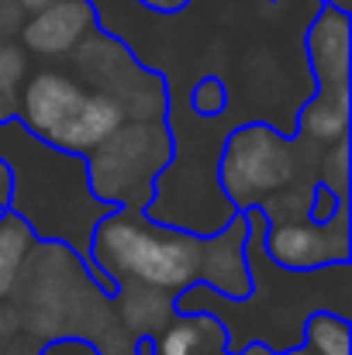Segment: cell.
<instances>
[{
  "instance_id": "4",
  "label": "cell",
  "mask_w": 352,
  "mask_h": 355,
  "mask_svg": "<svg viewBox=\"0 0 352 355\" xmlns=\"http://www.w3.org/2000/svg\"><path fill=\"white\" fill-rule=\"evenodd\" d=\"M325 148L301 135H283L269 121L235 124L218 155V187L235 214L249 207L273 214L297 190H315V169H321Z\"/></svg>"
},
{
  "instance_id": "1",
  "label": "cell",
  "mask_w": 352,
  "mask_h": 355,
  "mask_svg": "<svg viewBox=\"0 0 352 355\" xmlns=\"http://www.w3.org/2000/svg\"><path fill=\"white\" fill-rule=\"evenodd\" d=\"M245 214V266H249V297L228 300L208 283H190L173 297L176 314H215L225 328V355H238L245 345H266L269 352H287L301 345L304 321L315 311H332L352 318V262L321 266L311 272L280 269L266 248V214L259 207Z\"/></svg>"
},
{
  "instance_id": "13",
  "label": "cell",
  "mask_w": 352,
  "mask_h": 355,
  "mask_svg": "<svg viewBox=\"0 0 352 355\" xmlns=\"http://www.w3.org/2000/svg\"><path fill=\"white\" fill-rule=\"evenodd\" d=\"M301 345H308L311 355H349V318L332 311H315L304 321Z\"/></svg>"
},
{
  "instance_id": "22",
  "label": "cell",
  "mask_w": 352,
  "mask_h": 355,
  "mask_svg": "<svg viewBox=\"0 0 352 355\" xmlns=\"http://www.w3.org/2000/svg\"><path fill=\"white\" fill-rule=\"evenodd\" d=\"M221 355H225V352H221Z\"/></svg>"
},
{
  "instance_id": "12",
  "label": "cell",
  "mask_w": 352,
  "mask_h": 355,
  "mask_svg": "<svg viewBox=\"0 0 352 355\" xmlns=\"http://www.w3.org/2000/svg\"><path fill=\"white\" fill-rule=\"evenodd\" d=\"M35 232L10 211L0 214V300H7L21 279L24 259L35 248Z\"/></svg>"
},
{
  "instance_id": "18",
  "label": "cell",
  "mask_w": 352,
  "mask_h": 355,
  "mask_svg": "<svg viewBox=\"0 0 352 355\" xmlns=\"http://www.w3.org/2000/svg\"><path fill=\"white\" fill-rule=\"evenodd\" d=\"M135 3L152 10V14H159V17H173V14H183L194 0H135Z\"/></svg>"
},
{
  "instance_id": "11",
  "label": "cell",
  "mask_w": 352,
  "mask_h": 355,
  "mask_svg": "<svg viewBox=\"0 0 352 355\" xmlns=\"http://www.w3.org/2000/svg\"><path fill=\"white\" fill-rule=\"evenodd\" d=\"M225 342V328L215 314H173L152 335V355H221Z\"/></svg>"
},
{
  "instance_id": "16",
  "label": "cell",
  "mask_w": 352,
  "mask_h": 355,
  "mask_svg": "<svg viewBox=\"0 0 352 355\" xmlns=\"http://www.w3.org/2000/svg\"><path fill=\"white\" fill-rule=\"evenodd\" d=\"M38 355H101L94 342L87 338H73V335H62V338H49L42 342Z\"/></svg>"
},
{
  "instance_id": "3",
  "label": "cell",
  "mask_w": 352,
  "mask_h": 355,
  "mask_svg": "<svg viewBox=\"0 0 352 355\" xmlns=\"http://www.w3.org/2000/svg\"><path fill=\"white\" fill-rule=\"evenodd\" d=\"M204 252L208 235L159 225L145 214L115 211L94 228L87 266L108 297H115L121 283L176 297L183 286L204 279Z\"/></svg>"
},
{
  "instance_id": "8",
  "label": "cell",
  "mask_w": 352,
  "mask_h": 355,
  "mask_svg": "<svg viewBox=\"0 0 352 355\" xmlns=\"http://www.w3.org/2000/svg\"><path fill=\"white\" fill-rule=\"evenodd\" d=\"M266 255L290 272H311L321 266L352 262V232H349V197L339 200L328 221H266L262 238Z\"/></svg>"
},
{
  "instance_id": "10",
  "label": "cell",
  "mask_w": 352,
  "mask_h": 355,
  "mask_svg": "<svg viewBox=\"0 0 352 355\" xmlns=\"http://www.w3.org/2000/svg\"><path fill=\"white\" fill-rule=\"evenodd\" d=\"M101 24L94 0H52L42 10H31L17 31L21 49L42 59L69 55L94 28Z\"/></svg>"
},
{
  "instance_id": "5",
  "label": "cell",
  "mask_w": 352,
  "mask_h": 355,
  "mask_svg": "<svg viewBox=\"0 0 352 355\" xmlns=\"http://www.w3.org/2000/svg\"><path fill=\"white\" fill-rule=\"evenodd\" d=\"M17 121L52 148L87 155L128 118L111 97L94 94L69 73L38 69L21 83Z\"/></svg>"
},
{
  "instance_id": "14",
  "label": "cell",
  "mask_w": 352,
  "mask_h": 355,
  "mask_svg": "<svg viewBox=\"0 0 352 355\" xmlns=\"http://www.w3.org/2000/svg\"><path fill=\"white\" fill-rule=\"evenodd\" d=\"M24 76H28V52L17 42L0 38V121L17 118V94Z\"/></svg>"
},
{
  "instance_id": "9",
  "label": "cell",
  "mask_w": 352,
  "mask_h": 355,
  "mask_svg": "<svg viewBox=\"0 0 352 355\" xmlns=\"http://www.w3.org/2000/svg\"><path fill=\"white\" fill-rule=\"evenodd\" d=\"M304 62L311 90H349L352 76V14L332 0H318V10L304 31Z\"/></svg>"
},
{
  "instance_id": "15",
  "label": "cell",
  "mask_w": 352,
  "mask_h": 355,
  "mask_svg": "<svg viewBox=\"0 0 352 355\" xmlns=\"http://www.w3.org/2000/svg\"><path fill=\"white\" fill-rule=\"evenodd\" d=\"M187 107L197 118H225L232 111V97H228V83L221 76H201L190 94H187Z\"/></svg>"
},
{
  "instance_id": "21",
  "label": "cell",
  "mask_w": 352,
  "mask_h": 355,
  "mask_svg": "<svg viewBox=\"0 0 352 355\" xmlns=\"http://www.w3.org/2000/svg\"><path fill=\"white\" fill-rule=\"evenodd\" d=\"M280 355H311V349L308 345H294V349H287V352H280Z\"/></svg>"
},
{
  "instance_id": "20",
  "label": "cell",
  "mask_w": 352,
  "mask_h": 355,
  "mask_svg": "<svg viewBox=\"0 0 352 355\" xmlns=\"http://www.w3.org/2000/svg\"><path fill=\"white\" fill-rule=\"evenodd\" d=\"M52 0H17V7L24 10V14H31V10H42V7H49Z\"/></svg>"
},
{
  "instance_id": "6",
  "label": "cell",
  "mask_w": 352,
  "mask_h": 355,
  "mask_svg": "<svg viewBox=\"0 0 352 355\" xmlns=\"http://www.w3.org/2000/svg\"><path fill=\"white\" fill-rule=\"evenodd\" d=\"M90 190L117 211L145 214L156 176L173 159V135L166 121H124L83 155Z\"/></svg>"
},
{
  "instance_id": "7",
  "label": "cell",
  "mask_w": 352,
  "mask_h": 355,
  "mask_svg": "<svg viewBox=\"0 0 352 355\" xmlns=\"http://www.w3.org/2000/svg\"><path fill=\"white\" fill-rule=\"evenodd\" d=\"M73 69L83 87L111 97L128 121L166 118V104H169L166 80L152 66H142L138 55L111 31L94 28L73 49Z\"/></svg>"
},
{
  "instance_id": "17",
  "label": "cell",
  "mask_w": 352,
  "mask_h": 355,
  "mask_svg": "<svg viewBox=\"0 0 352 355\" xmlns=\"http://www.w3.org/2000/svg\"><path fill=\"white\" fill-rule=\"evenodd\" d=\"M24 10L17 7V0H0V38H14L24 24Z\"/></svg>"
},
{
  "instance_id": "2",
  "label": "cell",
  "mask_w": 352,
  "mask_h": 355,
  "mask_svg": "<svg viewBox=\"0 0 352 355\" xmlns=\"http://www.w3.org/2000/svg\"><path fill=\"white\" fill-rule=\"evenodd\" d=\"M0 162L10 173L7 211L17 214L38 241H59L87 262L94 228L117 211L90 190L87 159L52 148L10 118L0 121Z\"/></svg>"
},
{
  "instance_id": "19",
  "label": "cell",
  "mask_w": 352,
  "mask_h": 355,
  "mask_svg": "<svg viewBox=\"0 0 352 355\" xmlns=\"http://www.w3.org/2000/svg\"><path fill=\"white\" fill-rule=\"evenodd\" d=\"M42 349V342L38 338H31V335H21V338H14L10 345H3L0 355H38Z\"/></svg>"
}]
</instances>
